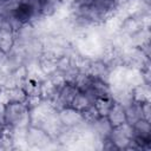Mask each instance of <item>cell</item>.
Returning a JSON list of instances; mask_svg holds the SVG:
<instances>
[{"instance_id":"1","label":"cell","mask_w":151,"mask_h":151,"mask_svg":"<svg viewBox=\"0 0 151 151\" xmlns=\"http://www.w3.org/2000/svg\"><path fill=\"white\" fill-rule=\"evenodd\" d=\"M4 124L13 129H27L29 109L25 101H12L4 105Z\"/></svg>"},{"instance_id":"2","label":"cell","mask_w":151,"mask_h":151,"mask_svg":"<svg viewBox=\"0 0 151 151\" xmlns=\"http://www.w3.org/2000/svg\"><path fill=\"white\" fill-rule=\"evenodd\" d=\"M132 137H133V129L132 125H130L129 123H124L119 126L112 127L109 134L110 140L116 145L118 150H126Z\"/></svg>"},{"instance_id":"3","label":"cell","mask_w":151,"mask_h":151,"mask_svg":"<svg viewBox=\"0 0 151 151\" xmlns=\"http://www.w3.org/2000/svg\"><path fill=\"white\" fill-rule=\"evenodd\" d=\"M17 33L8 20H4L0 24V48L2 53L8 54L14 47L17 40Z\"/></svg>"},{"instance_id":"4","label":"cell","mask_w":151,"mask_h":151,"mask_svg":"<svg viewBox=\"0 0 151 151\" xmlns=\"http://www.w3.org/2000/svg\"><path fill=\"white\" fill-rule=\"evenodd\" d=\"M25 140L27 142V144H29L32 146L42 147V146H45V145H47L50 143L51 136L44 129L31 125L29 127L26 129Z\"/></svg>"},{"instance_id":"5","label":"cell","mask_w":151,"mask_h":151,"mask_svg":"<svg viewBox=\"0 0 151 151\" xmlns=\"http://www.w3.org/2000/svg\"><path fill=\"white\" fill-rule=\"evenodd\" d=\"M58 118H59L61 125L66 129H73V127L85 125L81 113L73 110L72 107H66V109L60 110L58 112Z\"/></svg>"},{"instance_id":"6","label":"cell","mask_w":151,"mask_h":151,"mask_svg":"<svg viewBox=\"0 0 151 151\" xmlns=\"http://www.w3.org/2000/svg\"><path fill=\"white\" fill-rule=\"evenodd\" d=\"M106 119L110 123L111 127H116V126H119V125L126 123V114H125L124 105L122 103L114 100L111 110L109 111V113L106 116Z\"/></svg>"},{"instance_id":"7","label":"cell","mask_w":151,"mask_h":151,"mask_svg":"<svg viewBox=\"0 0 151 151\" xmlns=\"http://www.w3.org/2000/svg\"><path fill=\"white\" fill-rule=\"evenodd\" d=\"M131 99L138 104L150 101V87L149 84L142 81L131 87Z\"/></svg>"},{"instance_id":"8","label":"cell","mask_w":151,"mask_h":151,"mask_svg":"<svg viewBox=\"0 0 151 151\" xmlns=\"http://www.w3.org/2000/svg\"><path fill=\"white\" fill-rule=\"evenodd\" d=\"M93 105V100L91 99V97L81 91H78V93L76 94L74 99L72 100V104L70 107H72L73 110L78 111V112H84L86 111L88 107H91Z\"/></svg>"},{"instance_id":"9","label":"cell","mask_w":151,"mask_h":151,"mask_svg":"<svg viewBox=\"0 0 151 151\" xmlns=\"http://www.w3.org/2000/svg\"><path fill=\"white\" fill-rule=\"evenodd\" d=\"M114 103V99L112 96H107V97H97L93 100V106L96 109V111L98 112V114L100 117H106L109 111L111 110L112 105Z\"/></svg>"},{"instance_id":"10","label":"cell","mask_w":151,"mask_h":151,"mask_svg":"<svg viewBox=\"0 0 151 151\" xmlns=\"http://www.w3.org/2000/svg\"><path fill=\"white\" fill-rule=\"evenodd\" d=\"M151 104H150V101H145V103H143V104H140V110H142V118L143 119H145V120H147V122H150L151 120V114H150V112H151Z\"/></svg>"},{"instance_id":"11","label":"cell","mask_w":151,"mask_h":151,"mask_svg":"<svg viewBox=\"0 0 151 151\" xmlns=\"http://www.w3.org/2000/svg\"><path fill=\"white\" fill-rule=\"evenodd\" d=\"M114 1V4H116V6L119 8L120 6H123V5H125L126 2H127V0H113Z\"/></svg>"},{"instance_id":"12","label":"cell","mask_w":151,"mask_h":151,"mask_svg":"<svg viewBox=\"0 0 151 151\" xmlns=\"http://www.w3.org/2000/svg\"><path fill=\"white\" fill-rule=\"evenodd\" d=\"M5 126H6V125L0 122V138H1V136H2V133H4V131H5Z\"/></svg>"},{"instance_id":"13","label":"cell","mask_w":151,"mask_h":151,"mask_svg":"<svg viewBox=\"0 0 151 151\" xmlns=\"http://www.w3.org/2000/svg\"><path fill=\"white\" fill-rule=\"evenodd\" d=\"M4 55H5V54L2 53V51H1V48H0V60H1V58H2Z\"/></svg>"}]
</instances>
